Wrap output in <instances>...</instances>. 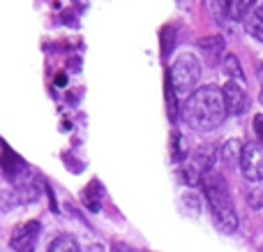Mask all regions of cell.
Segmentation results:
<instances>
[{"label":"cell","mask_w":263,"mask_h":252,"mask_svg":"<svg viewBox=\"0 0 263 252\" xmlns=\"http://www.w3.org/2000/svg\"><path fill=\"white\" fill-rule=\"evenodd\" d=\"M168 79L178 95H192L201 79V60L194 53H180L168 69Z\"/></svg>","instance_id":"3957f363"},{"label":"cell","mask_w":263,"mask_h":252,"mask_svg":"<svg viewBox=\"0 0 263 252\" xmlns=\"http://www.w3.org/2000/svg\"><path fill=\"white\" fill-rule=\"evenodd\" d=\"M100 199H102V192H100V185L97 183H90L83 192V202L90 211H100Z\"/></svg>","instance_id":"9a60e30c"},{"label":"cell","mask_w":263,"mask_h":252,"mask_svg":"<svg viewBox=\"0 0 263 252\" xmlns=\"http://www.w3.org/2000/svg\"><path fill=\"white\" fill-rule=\"evenodd\" d=\"M227 102H224V91L219 86H201L192 93L182 104V118L196 132H210L219 128L227 118Z\"/></svg>","instance_id":"6da1fadb"},{"label":"cell","mask_w":263,"mask_h":252,"mask_svg":"<svg viewBox=\"0 0 263 252\" xmlns=\"http://www.w3.org/2000/svg\"><path fill=\"white\" fill-rule=\"evenodd\" d=\"M247 199H250V206H252V208H259L261 204H263V194H261V190H250Z\"/></svg>","instance_id":"44dd1931"},{"label":"cell","mask_w":263,"mask_h":252,"mask_svg":"<svg viewBox=\"0 0 263 252\" xmlns=\"http://www.w3.org/2000/svg\"><path fill=\"white\" fill-rule=\"evenodd\" d=\"M203 194L205 202H208L210 211H213V218L217 222V227L224 231V234H233L238 229V213L236 206L231 202V194H229V185L224 181L222 174L217 171H210V174L203 176Z\"/></svg>","instance_id":"7a4b0ae2"},{"label":"cell","mask_w":263,"mask_h":252,"mask_svg":"<svg viewBox=\"0 0 263 252\" xmlns=\"http://www.w3.org/2000/svg\"><path fill=\"white\" fill-rule=\"evenodd\" d=\"M222 91H224V102H227V111L231 116H242L250 109V95H247L245 86L229 81L222 86Z\"/></svg>","instance_id":"8992f818"},{"label":"cell","mask_w":263,"mask_h":252,"mask_svg":"<svg viewBox=\"0 0 263 252\" xmlns=\"http://www.w3.org/2000/svg\"><path fill=\"white\" fill-rule=\"evenodd\" d=\"M187 155V146L182 143V137L178 132H173V160L180 162Z\"/></svg>","instance_id":"ac0fdd59"},{"label":"cell","mask_w":263,"mask_h":252,"mask_svg":"<svg viewBox=\"0 0 263 252\" xmlns=\"http://www.w3.org/2000/svg\"><path fill=\"white\" fill-rule=\"evenodd\" d=\"M219 157V151H217V146H210V143H205V146H199L194 151V155L190 157V162L187 165L192 167V169H196L201 176H205V174H210L213 171V167H215V160Z\"/></svg>","instance_id":"52a82bcc"},{"label":"cell","mask_w":263,"mask_h":252,"mask_svg":"<svg viewBox=\"0 0 263 252\" xmlns=\"http://www.w3.org/2000/svg\"><path fill=\"white\" fill-rule=\"evenodd\" d=\"M67 83V77H65V72H58V77H55V86H65Z\"/></svg>","instance_id":"603a6c76"},{"label":"cell","mask_w":263,"mask_h":252,"mask_svg":"<svg viewBox=\"0 0 263 252\" xmlns=\"http://www.w3.org/2000/svg\"><path fill=\"white\" fill-rule=\"evenodd\" d=\"M229 5H231V0H213L215 16L219 19V12H222V16H229Z\"/></svg>","instance_id":"d6986e66"},{"label":"cell","mask_w":263,"mask_h":252,"mask_svg":"<svg viewBox=\"0 0 263 252\" xmlns=\"http://www.w3.org/2000/svg\"><path fill=\"white\" fill-rule=\"evenodd\" d=\"M256 0H231V5H229V19H233V21H240V19H247L252 14V9H254Z\"/></svg>","instance_id":"8fae6325"},{"label":"cell","mask_w":263,"mask_h":252,"mask_svg":"<svg viewBox=\"0 0 263 252\" xmlns=\"http://www.w3.org/2000/svg\"><path fill=\"white\" fill-rule=\"evenodd\" d=\"M173 35H176V28L173 26H166L162 30V56H168L173 49Z\"/></svg>","instance_id":"e0dca14e"},{"label":"cell","mask_w":263,"mask_h":252,"mask_svg":"<svg viewBox=\"0 0 263 252\" xmlns=\"http://www.w3.org/2000/svg\"><path fill=\"white\" fill-rule=\"evenodd\" d=\"M164 95H166V111H168V120L171 123H176L178 120V93H176V88H173V83H171V79H168V74H166V79H164Z\"/></svg>","instance_id":"7c38bea8"},{"label":"cell","mask_w":263,"mask_h":252,"mask_svg":"<svg viewBox=\"0 0 263 252\" xmlns=\"http://www.w3.org/2000/svg\"><path fill=\"white\" fill-rule=\"evenodd\" d=\"M111 252H136L132 245H127V243H114L111 245Z\"/></svg>","instance_id":"7402d4cb"},{"label":"cell","mask_w":263,"mask_h":252,"mask_svg":"<svg viewBox=\"0 0 263 252\" xmlns=\"http://www.w3.org/2000/svg\"><path fill=\"white\" fill-rule=\"evenodd\" d=\"M222 67H224V74H227L231 81H236V83H245V72H242V67H240V60L236 58L233 53H229V56H224V60H222Z\"/></svg>","instance_id":"30bf717a"},{"label":"cell","mask_w":263,"mask_h":252,"mask_svg":"<svg viewBox=\"0 0 263 252\" xmlns=\"http://www.w3.org/2000/svg\"><path fill=\"white\" fill-rule=\"evenodd\" d=\"M240 171L247 181H254V183L263 181V143L261 141L245 143L240 155Z\"/></svg>","instance_id":"277c9868"},{"label":"cell","mask_w":263,"mask_h":252,"mask_svg":"<svg viewBox=\"0 0 263 252\" xmlns=\"http://www.w3.org/2000/svg\"><path fill=\"white\" fill-rule=\"evenodd\" d=\"M247 32L254 40L263 42V7H254L252 14L247 16Z\"/></svg>","instance_id":"4fadbf2b"},{"label":"cell","mask_w":263,"mask_h":252,"mask_svg":"<svg viewBox=\"0 0 263 252\" xmlns=\"http://www.w3.org/2000/svg\"><path fill=\"white\" fill-rule=\"evenodd\" d=\"M199 46L203 49V53L208 56V63L215 65V60L222 58L224 51V37H205V40L199 42Z\"/></svg>","instance_id":"9c48e42d"},{"label":"cell","mask_w":263,"mask_h":252,"mask_svg":"<svg viewBox=\"0 0 263 252\" xmlns=\"http://www.w3.org/2000/svg\"><path fill=\"white\" fill-rule=\"evenodd\" d=\"M261 100H263V81H261Z\"/></svg>","instance_id":"cb8c5ba5"},{"label":"cell","mask_w":263,"mask_h":252,"mask_svg":"<svg viewBox=\"0 0 263 252\" xmlns=\"http://www.w3.org/2000/svg\"><path fill=\"white\" fill-rule=\"evenodd\" d=\"M40 229L42 225L37 220H30L26 225L16 227L12 231V239H9V245H12L14 252H35L37 239H40Z\"/></svg>","instance_id":"5b68a950"},{"label":"cell","mask_w":263,"mask_h":252,"mask_svg":"<svg viewBox=\"0 0 263 252\" xmlns=\"http://www.w3.org/2000/svg\"><path fill=\"white\" fill-rule=\"evenodd\" d=\"M46 252H79V245L77 241H74V236H58V239L51 241V245L46 248Z\"/></svg>","instance_id":"5bb4252c"},{"label":"cell","mask_w":263,"mask_h":252,"mask_svg":"<svg viewBox=\"0 0 263 252\" xmlns=\"http://www.w3.org/2000/svg\"><path fill=\"white\" fill-rule=\"evenodd\" d=\"M242 148H245V143H240V141H227L222 148H219V160L224 162L227 167H233L238 162L240 165V155H242Z\"/></svg>","instance_id":"ba28073f"},{"label":"cell","mask_w":263,"mask_h":252,"mask_svg":"<svg viewBox=\"0 0 263 252\" xmlns=\"http://www.w3.org/2000/svg\"><path fill=\"white\" fill-rule=\"evenodd\" d=\"M252 128H254L256 141L263 143V114H256V116H254V120H252Z\"/></svg>","instance_id":"ffe728a7"},{"label":"cell","mask_w":263,"mask_h":252,"mask_svg":"<svg viewBox=\"0 0 263 252\" xmlns=\"http://www.w3.org/2000/svg\"><path fill=\"white\" fill-rule=\"evenodd\" d=\"M180 178L185 181L187 185H201V183H203V176H201L196 169H192L187 162H185V167L180 169Z\"/></svg>","instance_id":"2e32d148"}]
</instances>
